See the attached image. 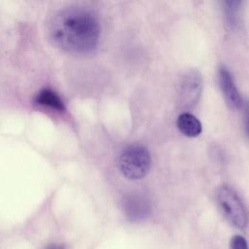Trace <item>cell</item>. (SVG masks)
Returning <instances> with one entry per match:
<instances>
[{"label":"cell","instance_id":"obj_1","mask_svg":"<svg viewBox=\"0 0 249 249\" xmlns=\"http://www.w3.org/2000/svg\"><path fill=\"white\" fill-rule=\"evenodd\" d=\"M66 94L31 18L0 15V111L38 113L66 124Z\"/></svg>","mask_w":249,"mask_h":249},{"label":"cell","instance_id":"obj_2","mask_svg":"<svg viewBox=\"0 0 249 249\" xmlns=\"http://www.w3.org/2000/svg\"><path fill=\"white\" fill-rule=\"evenodd\" d=\"M20 236L31 249H74V241L66 223L52 201L45 202L19 229Z\"/></svg>","mask_w":249,"mask_h":249},{"label":"cell","instance_id":"obj_3","mask_svg":"<svg viewBox=\"0 0 249 249\" xmlns=\"http://www.w3.org/2000/svg\"><path fill=\"white\" fill-rule=\"evenodd\" d=\"M152 160L149 151L140 145L127 147L120 155L118 166L122 174L129 180L143 178L151 167Z\"/></svg>","mask_w":249,"mask_h":249},{"label":"cell","instance_id":"obj_4","mask_svg":"<svg viewBox=\"0 0 249 249\" xmlns=\"http://www.w3.org/2000/svg\"><path fill=\"white\" fill-rule=\"evenodd\" d=\"M218 201L228 219L237 228L244 229L248 223L246 209L238 195L228 186H223L218 192Z\"/></svg>","mask_w":249,"mask_h":249},{"label":"cell","instance_id":"obj_5","mask_svg":"<svg viewBox=\"0 0 249 249\" xmlns=\"http://www.w3.org/2000/svg\"><path fill=\"white\" fill-rule=\"evenodd\" d=\"M202 89V79L199 72L192 70L187 73L180 85V100L183 106H194L200 95Z\"/></svg>","mask_w":249,"mask_h":249},{"label":"cell","instance_id":"obj_6","mask_svg":"<svg viewBox=\"0 0 249 249\" xmlns=\"http://www.w3.org/2000/svg\"><path fill=\"white\" fill-rule=\"evenodd\" d=\"M123 208L126 217L131 221L145 219L151 212L149 199L142 194H129L123 199Z\"/></svg>","mask_w":249,"mask_h":249},{"label":"cell","instance_id":"obj_7","mask_svg":"<svg viewBox=\"0 0 249 249\" xmlns=\"http://www.w3.org/2000/svg\"><path fill=\"white\" fill-rule=\"evenodd\" d=\"M218 80L221 90L225 97L228 106L231 109H239L242 107V98L239 94L238 89L235 87L233 78L231 72L224 66L219 69Z\"/></svg>","mask_w":249,"mask_h":249},{"label":"cell","instance_id":"obj_8","mask_svg":"<svg viewBox=\"0 0 249 249\" xmlns=\"http://www.w3.org/2000/svg\"><path fill=\"white\" fill-rule=\"evenodd\" d=\"M177 127L188 137H196L200 134L202 126L200 122L191 113H182L177 119Z\"/></svg>","mask_w":249,"mask_h":249},{"label":"cell","instance_id":"obj_9","mask_svg":"<svg viewBox=\"0 0 249 249\" xmlns=\"http://www.w3.org/2000/svg\"><path fill=\"white\" fill-rule=\"evenodd\" d=\"M224 14L226 18L227 24L230 28H236L239 23V14H240V1H225L223 2Z\"/></svg>","mask_w":249,"mask_h":249},{"label":"cell","instance_id":"obj_10","mask_svg":"<svg viewBox=\"0 0 249 249\" xmlns=\"http://www.w3.org/2000/svg\"><path fill=\"white\" fill-rule=\"evenodd\" d=\"M231 249H249L246 239L242 235H234L230 242Z\"/></svg>","mask_w":249,"mask_h":249},{"label":"cell","instance_id":"obj_11","mask_svg":"<svg viewBox=\"0 0 249 249\" xmlns=\"http://www.w3.org/2000/svg\"><path fill=\"white\" fill-rule=\"evenodd\" d=\"M11 237L12 234L7 230L0 227V249H8Z\"/></svg>","mask_w":249,"mask_h":249},{"label":"cell","instance_id":"obj_12","mask_svg":"<svg viewBox=\"0 0 249 249\" xmlns=\"http://www.w3.org/2000/svg\"><path fill=\"white\" fill-rule=\"evenodd\" d=\"M243 127L244 132L249 139V100L243 106Z\"/></svg>","mask_w":249,"mask_h":249}]
</instances>
